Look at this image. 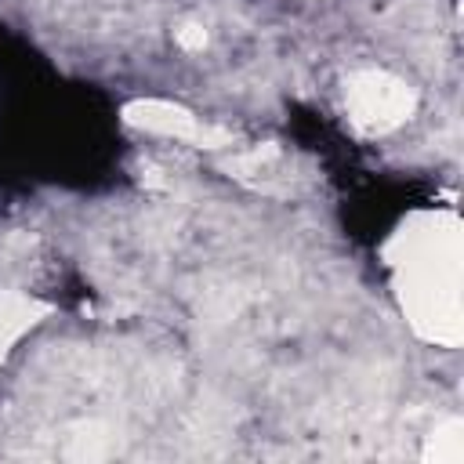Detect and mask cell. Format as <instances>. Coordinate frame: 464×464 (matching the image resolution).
<instances>
[{"label": "cell", "instance_id": "cell-2", "mask_svg": "<svg viewBox=\"0 0 464 464\" xmlns=\"http://www.w3.org/2000/svg\"><path fill=\"white\" fill-rule=\"evenodd\" d=\"M417 94L406 80L388 69H359L344 83V109L348 120L366 134H388L410 120Z\"/></svg>", "mask_w": 464, "mask_h": 464}, {"label": "cell", "instance_id": "cell-1", "mask_svg": "<svg viewBox=\"0 0 464 464\" xmlns=\"http://www.w3.org/2000/svg\"><path fill=\"white\" fill-rule=\"evenodd\" d=\"M399 294L420 337L453 348L460 341V232L453 214H424L395 236Z\"/></svg>", "mask_w": 464, "mask_h": 464}, {"label": "cell", "instance_id": "cell-4", "mask_svg": "<svg viewBox=\"0 0 464 464\" xmlns=\"http://www.w3.org/2000/svg\"><path fill=\"white\" fill-rule=\"evenodd\" d=\"M47 315H51V304H44V301H36L29 294L4 290L0 294V359Z\"/></svg>", "mask_w": 464, "mask_h": 464}, {"label": "cell", "instance_id": "cell-6", "mask_svg": "<svg viewBox=\"0 0 464 464\" xmlns=\"http://www.w3.org/2000/svg\"><path fill=\"white\" fill-rule=\"evenodd\" d=\"M178 44H181L185 51H203L207 33H203L199 25H181V29H178Z\"/></svg>", "mask_w": 464, "mask_h": 464}, {"label": "cell", "instance_id": "cell-3", "mask_svg": "<svg viewBox=\"0 0 464 464\" xmlns=\"http://www.w3.org/2000/svg\"><path fill=\"white\" fill-rule=\"evenodd\" d=\"M123 120H127L130 127L149 130V134L181 138V141H192V145H203V149H221V145L232 141V130H228V127L203 123V120H199L196 112H188L185 105L160 102V98H141V102L123 105Z\"/></svg>", "mask_w": 464, "mask_h": 464}, {"label": "cell", "instance_id": "cell-5", "mask_svg": "<svg viewBox=\"0 0 464 464\" xmlns=\"http://www.w3.org/2000/svg\"><path fill=\"white\" fill-rule=\"evenodd\" d=\"M424 457H428V460H435V464H457V460L464 457V435H460V420L442 424V428L431 435V442H428Z\"/></svg>", "mask_w": 464, "mask_h": 464}]
</instances>
